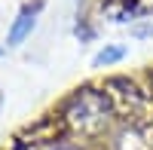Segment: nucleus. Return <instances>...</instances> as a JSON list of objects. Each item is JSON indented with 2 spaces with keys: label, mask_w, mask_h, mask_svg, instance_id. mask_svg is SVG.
Here are the masks:
<instances>
[{
  "label": "nucleus",
  "mask_w": 153,
  "mask_h": 150,
  "mask_svg": "<svg viewBox=\"0 0 153 150\" xmlns=\"http://www.w3.org/2000/svg\"><path fill=\"white\" fill-rule=\"evenodd\" d=\"M110 114H113V104L110 98L104 95V89H83L76 92L68 107H65V123L80 132V135H98L101 129L110 123Z\"/></svg>",
  "instance_id": "f257e3e1"
},
{
  "label": "nucleus",
  "mask_w": 153,
  "mask_h": 150,
  "mask_svg": "<svg viewBox=\"0 0 153 150\" xmlns=\"http://www.w3.org/2000/svg\"><path fill=\"white\" fill-rule=\"evenodd\" d=\"M104 95L110 98L113 110H120V114H126V117H129V114H138V110L144 107V95L138 92V86L129 83L126 77H113V80H107Z\"/></svg>",
  "instance_id": "f03ea898"
},
{
  "label": "nucleus",
  "mask_w": 153,
  "mask_h": 150,
  "mask_svg": "<svg viewBox=\"0 0 153 150\" xmlns=\"http://www.w3.org/2000/svg\"><path fill=\"white\" fill-rule=\"evenodd\" d=\"M31 28H34V19H28V16H25V19H22V22L16 25V28H12V34H9V40H12V43H19L22 37H25V34L31 31Z\"/></svg>",
  "instance_id": "7ed1b4c3"
},
{
  "label": "nucleus",
  "mask_w": 153,
  "mask_h": 150,
  "mask_svg": "<svg viewBox=\"0 0 153 150\" xmlns=\"http://www.w3.org/2000/svg\"><path fill=\"white\" fill-rule=\"evenodd\" d=\"M120 55H123V49H107V52L95 55V65H107V61H117Z\"/></svg>",
  "instance_id": "20e7f679"
}]
</instances>
